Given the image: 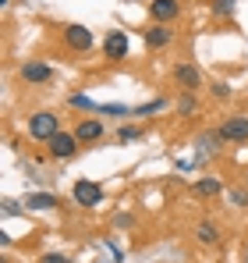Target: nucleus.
<instances>
[{
	"mask_svg": "<svg viewBox=\"0 0 248 263\" xmlns=\"http://www.w3.org/2000/svg\"><path fill=\"white\" fill-rule=\"evenodd\" d=\"M57 132H60V118H57L53 110H36V114L29 118V135H32L36 142H50Z\"/></svg>",
	"mask_w": 248,
	"mask_h": 263,
	"instance_id": "nucleus-1",
	"label": "nucleus"
},
{
	"mask_svg": "<svg viewBox=\"0 0 248 263\" xmlns=\"http://www.w3.org/2000/svg\"><path fill=\"white\" fill-rule=\"evenodd\" d=\"M60 40H64V46L71 50V53H89L92 50V32L85 29V25H78V22H71V25H60Z\"/></svg>",
	"mask_w": 248,
	"mask_h": 263,
	"instance_id": "nucleus-2",
	"label": "nucleus"
},
{
	"mask_svg": "<svg viewBox=\"0 0 248 263\" xmlns=\"http://www.w3.org/2000/svg\"><path fill=\"white\" fill-rule=\"evenodd\" d=\"M78 146H82V142H78V135H75V132H64V128L46 142V149H50V157H53V160H71V157L78 153Z\"/></svg>",
	"mask_w": 248,
	"mask_h": 263,
	"instance_id": "nucleus-3",
	"label": "nucleus"
},
{
	"mask_svg": "<svg viewBox=\"0 0 248 263\" xmlns=\"http://www.w3.org/2000/svg\"><path fill=\"white\" fill-rule=\"evenodd\" d=\"M174 86L181 92H199L202 89V71L192 61H181V64H174Z\"/></svg>",
	"mask_w": 248,
	"mask_h": 263,
	"instance_id": "nucleus-4",
	"label": "nucleus"
},
{
	"mask_svg": "<svg viewBox=\"0 0 248 263\" xmlns=\"http://www.w3.org/2000/svg\"><path fill=\"white\" fill-rule=\"evenodd\" d=\"M71 199H75L78 206H85V210H92V206H99V203H103V185H99V181H89V178H82V181H75Z\"/></svg>",
	"mask_w": 248,
	"mask_h": 263,
	"instance_id": "nucleus-5",
	"label": "nucleus"
},
{
	"mask_svg": "<svg viewBox=\"0 0 248 263\" xmlns=\"http://www.w3.org/2000/svg\"><path fill=\"white\" fill-rule=\"evenodd\" d=\"M18 75H22L25 86H46V82H53V68L46 61H25L18 68Z\"/></svg>",
	"mask_w": 248,
	"mask_h": 263,
	"instance_id": "nucleus-6",
	"label": "nucleus"
},
{
	"mask_svg": "<svg viewBox=\"0 0 248 263\" xmlns=\"http://www.w3.org/2000/svg\"><path fill=\"white\" fill-rule=\"evenodd\" d=\"M216 139H220V142H248V118L245 114L227 118V121L216 128Z\"/></svg>",
	"mask_w": 248,
	"mask_h": 263,
	"instance_id": "nucleus-7",
	"label": "nucleus"
},
{
	"mask_svg": "<svg viewBox=\"0 0 248 263\" xmlns=\"http://www.w3.org/2000/svg\"><path fill=\"white\" fill-rule=\"evenodd\" d=\"M181 14V4L177 0H149V18L160 22V25H174Z\"/></svg>",
	"mask_w": 248,
	"mask_h": 263,
	"instance_id": "nucleus-8",
	"label": "nucleus"
},
{
	"mask_svg": "<svg viewBox=\"0 0 248 263\" xmlns=\"http://www.w3.org/2000/svg\"><path fill=\"white\" fill-rule=\"evenodd\" d=\"M170 43H174V29H170V25L153 22V25L146 29V46H149V50H167Z\"/></svg>",
	"mask_w": 248,
	"mask_h": 263,
	"instance_id": "nucleus-9",
	"label": "nucleus"
},
{
	"mask_svg": "<svg viewBox=\"0 0 248 263\" xmlns=\"http://www.w3.org/2000/svg\"><path fill=\"white\" fill-rule=\"evenodd\" d=\"M103 53H107L110 61H124V57H128V36H124L121 29H110V32H107Z\"/></svg>",
	"mask_w": 248,
	"mask_h": 263,
	"instance_id": "nucleus-10",
	"label": "nucleus"
},
{
	"mask_svg": "<svg viewBox=\"0 0 248 263\" xmlns=\"http://www.w3.org/2000/svg\"><path fill=\"white\" fill-rule=\"evenodd\" d=\"M75 135H78V142H99L103 135H107V128H103V121L99 118H82L78 125H75Z\"/></svg>",
	"mask_w": 248,
	"mask_h": 263,
	"instance_id": "nucleus-11",
	"label": "nucleus"
},
{
	"mask_svg": "<svg viewBox=\"0 0 248 263\" xmlns=\"http://www.w3.org/2000/svg\"><path fill=\"white\" fill-rule=\"evenodd\" d=\"M192 196H195V199H216V196H223V181H216V178H199V181L192 185Z\"/></svg>",
	"mask_w": 248,
	"mask_h": 263,
	"instance_id": "nucleus-12",
	"label": "nucleus"
},
{
	"mask_svg": "<svg viewBox=\"0 0 248 263\" xmlns=\"http://www.w3.org/2000/svg\"><path fill=\"white\" fill-rule=\"evenodd\" d=\"M53 206H57L53 192H32V196H25V210H53Z\"/></svg>",
	"mask_w": 248,
	"mask_h": 263,
	"instance_id": "nucleus-13",
	"label": "nucleus"
},
{
	"mask_svg": "<svg viewBox=\"0 0 248 263\" xmlns=\"http://www.w3.org/2000/svg\"><path fill=\"white\" fill-rule=\"evenodd\" d=\"M195 238H199L202 246H216V242H220V228H216L213 220H199V224H195Z\"/></svg>",
	"mask_w": 248,
	"mask_h": 263,
	"instance_id": "nucleus-14",
	"label": "nucleus"
},
{
	"mask_svg": "<svg viewBox=\"0 0 248 263\" xmlns=\"http://www.w3.org/2000/svg\"><path fill=\"white\" fill-rule=\"evenodd\" d=\"M177 114H181V118L199 114V96H195V92H181V100H177Z\"/></svg>",
	"mask_w": 248,
	"mask_h": 263,
	"instance_id": "nucleus-15",
	"label": "nucleus"
},
{
	"mask_svg": "<svg viewBox=\"0 0 248 263\" xmlns=\"http://www.w3.org/2000/svg\"><path fill=\"white\" fill-rule=\"evenodd\" d=\"M146 132L138 128V125H124V128H117V142H138Z\"/></svg>",
	"mask_w": 248,
	"mask_h": 263,
	"instance_id": "nucleus-16",
	"label": "nucleus"
},
{
	"mask_svg": "<svg viewBox=\"0 0 248 263\" xmlns=\"http://www.w3.org/2000/svg\"><path fill=\"white\" fill-rule=\"evenodd\" d=\"M68 103H71L75 110H96V103H92L85 92H71V100H68Z\"/></svg>",
	"mask_w": 248,
	"mask_h": 263,
	"instance_id": "nucleus-17",
	"label": "nucleus"
},
{
	"mask_svg": "<svg viewBox=\"0 0 248 263\" xmlns=\"http://www.w3.org/2000/svg\"><path fill=\"white\" fill-rule=\"evenodd\" d=\"M39 263H75V260H71L68 253H43Z\"/></svg>",
	"mask_w": 248,
	"mask_h": 263,
	"instance_id": "nucleus-18",
	"label": "nucleus"
},
{
	"mask_svg": "<svg viewBox=\"0 0 248 263\" xmlns=\"http://www.w3.org/2000/svg\"><path fill=\"white\" fill-rule=\"evenodd\" d=\"M231 203L234 206H248V185L245 189H231Z\"/></svg>",
	"mask_w": 248,
	"mask_h": 263,
	"instance_id": "nucleus-19",
	"label": "nucleus"
},
{
	"mask_svg": "<svg viewBox=\"0 0 248 263\" xmlns=\"http://www.w3.org/2000/svg\"><path fill=\"white\" fill-rule=\"evenodd\" d=\"M213 11L216 14H231L234 11V0H213Z\"/></svg>",
	"mask_w": 248,
	"mask_h": 263,
	"instance_id": "nucleus-20",
	"label": "nucleus"
},
{
	"mask_svg": "<svg viewBox=\"0 0 248 263\" xmlns=\"http://www.w3.org/2000/svg\"><path fill=\"white\" fill-rule=\"evenodd\" d=\"M160 107H167L163 100H156V103H146V107H138L135 114H153V110H160Z\"/></svg>",
	"mask_w": 248,
	"mask_h": 263,
	"instance_id": "nucleus-21",
	"label": "nucleus"
},
{
	"mask_svg": "<svg viewBox=\"0 0 248 263\" xmlns=\"http://www.w3.org/2000/svg\"><path fill=\"white\" fill-rule=\"evenodd\" d=\"M213 96H223V100H227V96H231V86H227V82H216V86H213Z\"/></svg>",
	"mask_w": 248,
	"mask_h": 263,
	"instance_id": "nucleus-22",
	"label": "nucleus"
},
{
	"mask_svg": "<svg viewBox=\"0 0 248 263\" xmlns=\"http://www.w3.org/2000/svg\"><path fill=\"white\" fill-rule=\"evenodd\" d=\"M0 4H4V7H7V4H11V0H0Z\"/></svg>",
	"mask_w": 248,
	"mask_h": 263,
	"instance_id": "nucleus-23",
	"label": "nucleus"
},
{
	"mask_svg": "<svg viewBox=\"0 0 248 263\" xmlns=\"http://www.w3.org/2000/svg\"><path fill=\"white\" fill-rule=\"evenodd\" d=\"M245 185H248V175H245Z\"/></svg>",
	"mask_w": 248,
	"mask_h": 263,
	"instance_id": "nucleus-24",
	"label": "nucleus"
}]
</instances>
